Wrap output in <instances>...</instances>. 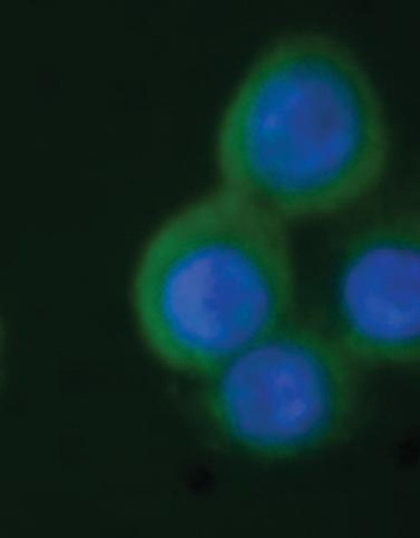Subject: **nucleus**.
I'll return each instance as SVG.
<instances>
[{
    "label": "nucleus",
    "instance_id": "1",
    "mask_svg": "<svg viewBox=\"0 0 420 538\" xmlns=\"http://www.w3.org/2000/svg\"><path fill=\"white\" fill-rule=\"evenodd\" d=\"M214 158L219 184L289 227L368 199L386 176L391 133L360 61L304 31L248 67L223 108Z\"/></svg>",
    "mask_w": 420,
    "mask_h": 538
},
{
    "label": "nucleus",
    "instance_id": "2",
    "mask_svg": "<svg viewBox=\"0 0 420 538\" xmlns=\"http://www.w3.org/2000/svg\"><path fill=\"white\" fill-rule=\"evenodd\" d=\"M130 302L153 360L199 379L294 315L289 227L215 185L148 237Z\"/></svg>",
    "mask_w": 420,
    "mask_h": 538
},
{
    "label": "nucleus",
    "instance_id": "3",
    "mask_svg": "<svg viewBox=\"0 0 420 538\" xmlns=\"http://www.w3.org/2000/svg\"><path fill=\"white\" fill-rule=\"evenodd\" d=\"M361 366L326 323L289 317L200 381V407L228 445L260 458H292L346 430Z\"/></svg>",
    "mask_w": 420,
    "mask_h": 538
},
{
    "label": "nucleus",
    "instance_id": "5",
    "mask_svg": "<svg viewBox=\"0 0 420 538\" xmlns=\"http://www.w3.org/2000/svg\"><path fill=\"white\" fill-rule=\"evenodd\" d=\"M4 355H5V332H4L2 322H0V372H2V366H4Z\"/></svg>",
    "mask_w": 420,
    "mask_h": 538
},
{
    "label": "nucleus",
    "instance_id": "4",
    "mask_svg": "<svg viewBox=\"0 0 420 538\" xmlns=\"http://www.w3.org/2000/svg\"><path fill=\"white\" fill-rule=\"evenodd\" d=\"M326 323L361 368L420 369V202L387 208L345 241Z\"/></svg>",
    "mask_w": 420,
    "mask_h": 538
}]
</instances>
